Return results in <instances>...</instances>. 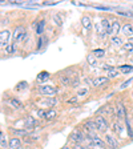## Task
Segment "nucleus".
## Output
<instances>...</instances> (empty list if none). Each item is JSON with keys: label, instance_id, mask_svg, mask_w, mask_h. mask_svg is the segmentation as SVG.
Returning a JSON list of instances; mask_svg holds the SVG:
<instances>
[{"label": "nucleus", "instance_id": "1", "mask_svg": "<svg viewBox=\"0 0 133 149\" xmlns=\"http://www.w3.org/2000/svg\"><path fill=\"white\" fill-rule=\"evenodd\" d=\"M87 140V134L83 132L80 127H76L72 129V132L68 134V143L72 144H84Z\"/></svg>", "mask_w": 133, "mask_h": 149}, {"label": "nucleus", "instance_id": "2", "mask_svg": "<svg viewBox=\"0 0 133 149\" xmlns=\"http://www.w3.org/2000/svg\"><path fill=\"white\" fill-rule=\"evenodd\" d=\"M37 93L44 97H52V96L55 97L59 93V88L56 85H51V84H44V85L37 87Z\"/></svg>", "mask_w": 133, "mask_h": 149}, {"label": "nucleus", "instance_id": "3", "mask_svg": "<svg viewBox=\"0 0 133 149\" xmlns=\"http://www.w3.org/2000/svg\"><path fill=\"white\" fill-rule=\"evenodd\" d=\"M93 118H95V123H96V127H97V133H102V134L108 133L109 128H111L108 118L101 115H96Z\"/></svg>", "mask_w": 133, "mask_h": 149}, {"label": "nucleus", "instance_id": "4", "mask_svg": "<svg viewBox=\"0 0 133 149\" xmlns=\"http://www.w3.org/2000/svg\"><path fill=\"white\" fill-rule=\"evenodd\" d=\"M27 35H28V32H27V29H25L24 25H22V24H20V25H16L15 29H13V32H12L13 43H15V44L23 43V41L25 40Z\"/></svg>", "mask_w": 133, "mask_h": 149}, {"label": "nucleus", "instance_id": "5", "mask_svg": "<svg viewBox=\"0 0 133 149\" xmlns=\"http://www.w3.org/2000/svg\"><path fill=\"white\" fill-rule=\"evenodd\" d=\"M79 127L83 129V132L85 134H89L91 132H97V127H96V123H95V118L91 117V118H87L84 120Z\"/></svg>", "mask_w": 133, "mask_h": 149}, {"label": "nucleus", "instance_id": "6", "mask_svg": "<svg viewBox=\"0 0 133 149\" xmlns=\"http://www.w3.org/2000/svg\"><path fill=\"white\" fill-rule=\"evenodd\" d=\"M113 115L116 116L117 121H121V120H124V118L128 117L127 116V108H125V105L121 101H117L115 104V107H113Z\"/></svg>", "mask_w": 133, "mask_h": 149}, {"label": "nucleus", "instance_id": "7", "mask_svg": "<svg viewBox=\"0 0 133 149\" xmlns=\"http://www.w3.org/2000/svg\"><path fill=\"white\" fill-rule=\"evenodd\" d=\"M104 141L108 149H120V143L118 139L112 133H105L104 134Z\"/></svg>", "mask_w": 133, "mask_h": 149}, {"label": "nucleus", "instance_id": "8", "mask_svg": "<svg viewBox=\"0 0 133 149\" xmlns=\"http://www.w3.org/2000/svg\"><path fill=\"white\" fill-rule=\"evenodd\" d=\"M39 125V121H37L36 117H33L32 115H27L24 118V128L28 130V133L33 132L35 128Z\"/></svg>", "mask_w": 133, "mask_h": 149}, {"label": "nucleus", "instance_id": "9", "mask_svg": "<svg viewBox=\"0 0 133 149\" xmlns=\"http://www.w3.org/2000/svg\"><path fill=\"white\" fill-rule=\"evenodd\" d=\"M7 101V104H8L11 108L16 109V111H20V109L24 108V104H23V101L20 99H19L17 96H13V95H11L9 97H7V99H4Z\"/></svg>", "mask_w": 133, "mask_h": 149}, {"label": "nucleus", "instance_id": "10", "mask_svg": "<svg viewBox=\"0 0 133 149\" xmlns=\"http://www.w3.org/2000/svg\"><path fill=\"white\" fill-rule=\"evenodd\" d=\"M39 108H41V107H44V108H55V105L57 104V97H43V99L39 100Z\"/></svg>", "mask_w": 133, "mask_h": 149}, {"label": "nucleus", "instance_id": "11", "mask_svg": "<svg viewBox=\"0 0 133 149\" xmlns=\"http://www.w3.org/2000/svg\"><path fill=\"white\" fill-rule=\"evenodd\" d=\"M109 83V79L107 76H96V77H93L92 81H91V87L93 88H101L104 87L105 84Z\"/></svg>", "mask_w": 133, "mask_h": 149}, {"label": "nucleus", "instance_id": "12", "mask_svg": "<svg viewBox=\"0 0 133 149\" xmlns=\"http://www.w3.org/2000/svg\"><path fill=\"white\" fill-rule=\"evenodd\" d=\"M11 33H12V32L9 31V29H1V31H0V48H6L9 44Z\"/></svg>", "mask_w": 133, "mask_h": 149}, {"label": "nucleus", "instance_id": "13", "mask_svg": "<svg viewBox=\"0 0 133 149\" xmlns=\"http://www.w3.org/2000/svg\"><path fill=\"white\" fill-rule=\"evenodd\" d=\"M23 140L20 137H13L11 136L8 139V149H22L23 148Z\"/></svg>", "mask_w": 133, "mask_h": 149}, {"label": "nucleus", "instance_id": "14", "mask_svg": "<svg viewBox=\"0 0 133 149\" xmlns=\"http://www.w3.org/2000/svg\"><path fill=\"white\" fill-rule=\"evenodd\" d=\"M80 23H81V27H83V32H87L88 33L91 31V28H92V17L85 13V15L81 16Z\"/></svg>", "mask_w": 133, "mask_h": 149}, {"label": "nucleus", "instance_id": "15", "mask_svg": "<svg viewBox=\"0 0 133 149\" xmlns=\"http://www.w3.org/2000/svg\"><path fill=\"white\" fill-rule=\"evenodd\" d=\"M8 132L11 133V136H13V137H20V139H23L24 136H27V134H28V130L25 129V128L9 127V128H8Z\"/></svg>", "mask_w": 133, "mask_h": 149}, {"label": "nucleus", "instance_id": "16", "mask_svg": "<svg viewBox=\"0 0 133 149\" xmlns=\"http://www.w3.org/2000/svg\"><path fill=\"white\" fill-rule=\"evenodd\" d=\"M51 79H52V73H49L48 71H41V72H39L36 76V81L40 84V85H44V84H45L47 81H49Z\"/></svg>", "mask_w": 133, "mask_h": 149}, {"label": "nucleus", "instance_id": "17", "mask_svg": "<svg viewBox=\"0 0 133 149\" xmlns=\"http://www.w3.org/2000/svg\"><path fill=\"white\" fill-rule=\"evenodd\" d=\"M121 22L118 19H113L112 20V33L111 36H118V33L121 32Z\"/></svg>", "mask_w": 133, "mask_h": 149}, {"label": "nucleus", "instance_id": "18", "mask_svg": "<svg viewBox=\"0 0 133 149\" xmlns=\"http://www.w3.org/2000/svg\"><path fill=\"white\" fill-rule=\"evenodd\" d=\"M97 115H101V116H112L113 115V108H112V105L111 104H105V105H102L101 107V109H99L97 111Z\"/></svg>", "mask_w": 133, "mask_h": 149}, {"label": "nucleus", "instance_id": "19", "mask_svg": "<svg viewBox=\"0 0 133 149\" xmlns=\"http://www.w3.org/2000/svg\"><path fill=\"white\" fill-rule=\"evenodd\" d=\"M35 31H36L37 36H43L44 35V31H45V20H44V19L39 20V22L35 24Z\"/></svg>", "mask_w": 133, "mask_h": 149}, {"label": "nucleus", "instance_id": "20", "mask_svg": "<svg viewBox=\"0 0 133 149\" xmlns=\"http://www.w3.org/2000/svg\"><path fill=\"white\" fill-rule=\"evenodd\" d=\"M100 23H101V25H102V28H104L105 33L111 36V33H112V20H109L108 17H102Z\"/></svg>", "mask_w": 133, "mask_h": 149}, {"label": "nucleus", "instance_id": "21", "mask_svg": "<svg viewBox=\"0 0 133 149\" xmlns=\"http://www.w3.org/2000/svg\"><path fill=\"white\" fill-rule=\"evenodd\" d=\"M121 33L127 37L133 36V25L130 23H125L123 27H121Z\"/></svg>", "mask_w": 133, "mask_h": 149}, {"label": "nucleus", "instance_id": "22", "mask_svg": "<svg viewBox=\"0 0 133 149\" xmlns=\"http://www.w3.org/2000/svg\"><path fill=\"white\" fill-rule=\"evenodd\" d=\"M120 74H121V72L118 71L117 67H112L109 71H107V77H108L109 80H113V79L120 77Z\"/></svg>", "mask_w": 133, "mask_h": 149}, {"label": "nucleus", "instance_id": "23", "mask_svg": "<svg viewBox=\"0 0 133 149\" xmlns=\"http://www.w3.org/2000/svg\"><path fill=\"white\" fill-rule=\"evenodd\" d=\"M0 149H8V139L1 128H0Z\"/></svg>", "mask_w": 133, "mask_h": 149}, {"label": "nucleus", "instance_id": "24", "mask_svg": "<svg viewBox=\"0 0 133 149\" xmlns=\"http://www.w3.org/2000/svg\"><path fill=\"white\" fill-rule=\"evenodd\" d=\"M57 111H56L55 108H49V109H47L45 112V120L47 121H53L56 117H57Z\"/></svg>", "mask_w": 133, "mask_h": 149}, {"label": "nucleus", "instance_id": "25", "mask_svg": "<svg viewBox=\"0 0 133 149\" xmlns=\"http://www.w3.org/2000/svg\"><path fill=\"white\" fill-rule=\"evenodd\" d=\"M28 87H29V84H28V81H25V80H22V81H19V83H16V85H15V88L13 89L16 91V92H24L25 89H28Z\"/></svg>", "mask_w": 133, "mask_h": 149}, {"label": "nucleus", "instance_id": "26", "mask_svg": "<svg viewBox=\"0 0 133 149\" xmlns=\"http://www.w3.org/2000/svg\"><path fill=\"white\" fill-rule=\"evenodd\" d=\"M111 44L113 47H123L124 45V39L118 35V36H111Z\"/></svg>", "mask_w": 133, "mask_h": 149}, {"label": "nucleus", "instance_id": "27", "mask_svg": "<svg viewBox=\"0 0 133 149\" xmlns=\"http://www.w3.org/2000/svg\"><path fill=\"white\" fill-rule=\"evenodd\" d=\"M52 22H53V24L55 25H57V27H61L63 25V23H64V17H63L60 13H53L52 15Z\"/></svg>", "mask_w": 133, "mask_h": 149}, {"label": "nucleus", "instance_id": "28", "mask_svg": "<svg viewBox=\"0 0 133 149\" xmlns=\"http://www.w3.org/2000/svg\"><path fill=\"white\" fill-rule=\"evenodd\" d=\"M85 60H87V64L91 65V67H96L97 65V59H96V56L93 55L92 52L88 53L87 57H85Z\"/></svg>", "mask_w": 133, "mask_h": 149}, {"label": "nucleus", "instance_id": "29", "mask_svg": "<svg viewBox=\"0 0 133 149\" xmlns=\"http://www.w3.org/2000/svg\"><path fill=\"white\" fill-rule=\"evenodd\" d=\"M117 68L123 74H128V73H130V72H133V65H129V64L120 65V67H117Z\"/></svg>", "mask_w": 133, "mask_h": 149}, {"label": "nucleus", "instance_id": "30", "mask_svg": "<svg viewBox=\"0 0 133 149\" xmlns=\"http://www.w3.org/2000/svg\"><path fill=\"white\" fill-rule=\"evenodd\" d=\"M112 130H113V134H120L121 132L124 130V128H123L120 121H117V123H113V124H112Z\"/></svg>", "mask_w": 133, "mask_h": 149}, {"label": "nucleus", "instance_id": "31", "mask_svg": "<svg viewBox=\"0 0 133 149\" xmlns=\"http://www.w3.org/2000/svg\"><path fill=\"white\" fill-rule=\"evenodd\" d=\"M92 53L96 56V59L99 60V59H102V57L105 56L107 52H105V49H104V48H96V49L92 51Z\"/></svg>", "mask_w": 133, "mask_h": 149}, {"label": "nucleus", "instance_id": "32", "mask_svg": "<svg viewBox=\"0 0 133 149\" xmlns=\"http://www.w3.org/2000/svg\"><path fill=\"white\" fill-rule=\"evenodd\" d=\"M4 51L7 52V55H13V53L16 52V44H15V43L8 44V45L4 48Z\"/></svg>", "mask_w": 133, "mask_h": 149}, {"label": "nucleus", "instance_id": "33", "mask_svg": "<svg viewBox=\"0 0 133 149\" xmlns=\"http://www.w3.org/2000/svg\"><path fill=\"white\" fill-rule=\"evenodd\" d=\"M88 93H89V88H88V87H83V88H80V89H77V92H76V96L81 97V96H85V95H88Z\"/></svg>", "mask_w": 133, "mask_h": 149}, {"label": "nucleus", "instance_id": "34", "mask_svg": "<svg viewBox=\"0 0 133 149\" xmlns=\"http://www.w3.org/2000/svg\"><path fill=\"white\" fill-rule=\"evenodd\" d=\"M96 33L99 35L100 37H102V36H105V31H104V28H102V25H101V23H96Z\"/></svg>", "mask_w": 133, "mask_h": 149}, {"label": "nucleus", "instance_id": "35", "mask_svg": "<svg viewBox=\"0 0 133 149\" xmlns=\"http://www.w3.org/2000/svg\"><path fill=\"white\" fill-rule=\"evenodd\" d=\"M123 48H124L125 51H128V52H133V43L132 41H127V43H124Z\"/></svg>", "mask_w": 133, "mask_h": 149}, {"label": "nucleus", "instance_id": "36", "mask_svg": "<svg viewBox=\"0 0 133 149\" xmlns=\"http://www.w3.org/2000/svg\"><path fill=\"white\" fill-rule=\"evenodd\" d=\"M45 112H47V109H41V108L37 109V116H39V118L45 120Z\"/></svg>", "mask_w": 133, "mask_h": 149}, {"label": "nucleus", "instance_id": "37", "mask_svg": "<svg viewBox=\"0 0 133 149\" xmlns=\"http://www.w3.org/2000/svg\"><path fill=\"white\" fill-rule=\"evenodd\" d=\"M77 101H79V97L77 96H71L69 99L65 100V102H67V104H76Z\"/></svg>", "mask_w": 133, "mask_h": 149}, {"label": "nucleus", "instance_id": "38", "mask_svg": "<svg viewBox=\"0 0 133 149\" xmlns=\"http://www.w3.org/2000/svg\"><path fill=\"white\" fill-rule=\"evenodd\" d=\"M132 81H133V77H130L129 80H127V81H125V83H123V84H121V87H120V88H121V89H124V88H127L128 85H129V84L132 83Z\"/></svg>", "mask_w": 133, "mask_h": 149}, {"label": "nucleus", "instance_id": "39", "mask_svg": "<svg viewBox=\"0 0 133 149\" xmlns=\"http://www.w3.org/2000/svg\"><path fill=\"white\" fill-rule=\"evenodd\" d=\"M117 13L118 15H123V16H129V17L132 16V13H127V12H117Z\"/></svg>", "mask_w": 133, "mask_h": 149}, {"label": "nucleus", "instance_id": "40", "mask_svg": "<svg viewBox=\"0 0 133 149\" xmlns=\"http://www.w3.org/2000/svg\"><path fill=\"white\" fill-rule=\"evenodd\" d=\"M60 149H72V146H69L68 144H67V145H64V146H61V148Z\"/></svg>", "mask_w": 133, "mask_h": 149}]
</instances>
